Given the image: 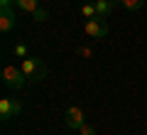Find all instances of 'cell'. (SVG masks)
Here are the masks:
<instances>
[{
    "instance_id": "cell-1",
    "label": "cell",
    "mask_w": 147,
    "mask_h": 135,
    "mask_svg": "<svg viewBox=\"0 0 147 135\" xmlns=\"http://www.w3.org/2000/svg\"><path fill=\"white\" fill-rule=\"evenodd\" d=\"M20 69L25 71L27 83H42L44 76H47V64L39 57H32V54L25 57V59H20Z\"/></svg>"
},
{
    "instance_id": "cell-2",
    "label": "cell",
    "mask_w": 147,
    "mask_h": 135,
    "mask_svg": "<svg viewBox=\"0 0 147 135\" xmlns=\"http://www.w3.org/2000/svg\"><path fill=\"white\" fill-rule=\"evenodd\" d=\"M3 83H5L7 88H15V91H20L27 83V76L20 69V64H5V66H3Z\"/></svg>"
},
{
    "instance_id": "cell-3",
    "label": "cell",
    "mask_w": 147,
    "mask_h": 135,
    "mask_svg": "<svg viewBox=\"0 0 147 135\" xmlns=\"http://www.w3.org/2000/svg\"><path fill=\"white\" fill-rule=\"evenodd\" d=\"M84 32L91 37V39H103V37H108L110 25H108L105 17H93V20H86L84 22Z\"/></svg>"
},
{
    "instance_id": "cell-4",
    "label": "cell",
    "mask_w": 147,
    "mask_h": 135,
    "mask_svg": "<svg viewBox=\"0 0 147 135\" xmlns=\"http://www.w3.org/2000/svg\"><path fill=\"white\" fill-rule=\"evenodd\" d=\"M64 123H66V128L79 130L81 125L86 123V113H84V108H81V106H69L66 113H64Z\"/></svg>"
},
{
    "instance_id": "cell-5",
    "label": "cell",
    "mask_w": 147,
    "mask_h": 135,
    "mask_svg": "<svg viewBox=\"0 0 147 135\" xmlns=\"http://www.w3.org/2000/svg\"><path fill=\"white\" fill-rule=\"evenodd\" d=\"M22 111V103L15 98H0V118H3V123H7V120L17 118Z\"/></svg>"
},
{
    "instance_id": "cell-6",
    "label": "cell",
    "mask_w": 147,
    "mask_h": 135,
    "mask_svg": "<svg viewBox=\"0 0 147 135\" xmlns=\"http://www.w3.org/2000/svg\"><path fill=\"white\" fill-rule=\"evenodd\" d=\"M15 27H17V15H15V7L0 10V32H3V35H10V32H15Z\"/></svg>"
},
{
    "instance_id": "cell-7",
    "label": "cell",
    "mask_w": 147,
    "mask_h": 135,
    "mask_svg": "<svg viewBox=\"0 0 147 135\" xmlns=\"http://www.w3.org/2000/svg\"><path fill=\"white\" fill-rule=\"evenodd\" d=\"M93 3H96V12H98V17H105V20L110 17V12L115 10V5H120L118 0H93Z\"/></svg>"
},
{
    "instance_id": "cell-8",
    "label": "cell",
    "mask_w": 147,
    "mask_h": 135,
    "mask_svg": "<svg viewBox=\"0 0 147 135\" xmlns=\"http://www.w3.org/2000/svg\"><path fill=\"white\" fill-rule=\"evenodd\" d=\"M15 7L25 15H34L39 10V0H15Z\"/></svg>"
},
{
    "instance_id": "cell-9",
    "label": "cell",
    "mask_w": 147,
    "mask_h": 135,
    "mask_svg": "<svg viewBox=\"0 0 147 135\" xmlns=\"http://www.w3.org/2000/svg\"><path fill=\"white\" fill-rule=\"evenodd\" d=\"M118 3H120V7H125V10H130V12L145 7V0H118Z\"/></svg>"
},
{
    "instance_id": "cell-10",
    "label": "cell",
    "mask_w": 147,
    "mask_h": 135,
    "mask_svg": "<svg viewBox=\"0 0 147 135\" xmlns=\"http://www.w3.org/2000/svg\"><path fill=\"white\" fill-rule=\"evenodd\" d=\"M81 15H84V20H93V17H98V12H96V3H84V5H81Z\"/></svg>"
},
{
    "instance_id": "cell-11",
    "label": "cell",
    "mask_w": 147,
    "mask_h": 135,
    "mask_svg": "<svg viewBox=\"0 0 147 135\" xmlns=\"http://www.w3.org/2000/svg\"><path fill=\"white\" fill-rule=\"evenodd\" d=\"M12 52H15V57H17V59H25V57H30V52H27V44H25V42H15Z\"/></svg>"
},
{
    "instance_id": "cell-12",
    "label": "cell",
    "mask_w": 147,
    "mask_h": 135,
    "mask_svg": "<svg viewBox=\"0 0 147 135\" xmlns=\"http://www.w3.org/2000/svg\"><path fill=\"white\" fill-rule=\"evenodd\" d=\"M76 133H79V135H98V133H96V128H93V125H88V123H84Z\"/></svg>"
},
{
    "instance_id": "cell-13",
    "label": "cell",
    "mask_w": 147,
    "mask_h": 135,
    "mask_svg": "<svg viewBox=\"0 0 147 135\" xmlns=\"http://www.w3.org/2000/svg\"><path fill=\"white\" fill-rule=\"evenodd\" d=\"M32 17H34V22H47V10H42V7H39Z\"/></svg>"
},
{
    "instance_id": "cell-14",
    "label": "cell",
    "mask_w": 147,
    "mask_h": 135,
    "mask_svg": "<svg viewBox=\"0 0 147 135\" xmlns=\"http://www.w3.org/2000/svg\"><path fill=\"white\" fill-rule=\"evenodd\" d=\"M7 7H15V0H0V10H7Z\"/></svg>"
}]
</instances>
